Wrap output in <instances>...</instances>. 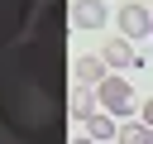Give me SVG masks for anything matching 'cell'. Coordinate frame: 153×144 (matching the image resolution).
<instances>
[{"instance_id": "cell-1", "label": "cell", "mask_w": 153, "mask_h": 144, "mask_svg": "<svg viewBox=\"0 0 153 144\" xmlns=\"http://www.w3.org/2000/svg\"><path fill=\"white\" fill-rule=\"evenodd\" d=\"M72 5L48 0L38 34L0 58V125L24 144H57L67 125V77H62V29Z\"/></svg>"}, {"instance_id": "cell-2", "label": "cell", "mask_w": 153, "mask_h": 144, "mask_svg": "<svg viewBox=\"0 0 153 144\" xmlns=\"http://www.w3.org/2000/svg\"><path fill=\"white\" fill-rule=\"evenodd\" d=\"M115 34L120 38H143V34H153V10L148 5H139V0H124L120 10H115Z\"/></svg>"}, {"instance_id": "cell-3", "label": "cell", "mask_w": 153, "mask_h": 144, "mask_svg": "<svg viewBox=\"0 0 153 144\" xmlns=\"http://www.w3.org/2000/svg\"><path fill=\"white\" fill-rule=\"evenodd\" d=\"M96 101H100V110H105V115H129V110H134V86H129L124 77H115V72H110V77L96 86Z\"/></svg>"}, {"instance_id": "cell-4", "label": "cell", "mask_w": 153, "mask_h": 144, "mask_svg": "<svg viewBox=\"0 0 153 144\" xmlns=\"http://www.w3.org/2000/svg\"><path fill=\"white\" fill-rule=\"evenodd\" d=\"M33 5H38V0H0V48L19 38V29L29 24Z\"/></svg>"}, {"instance_id": "cell-5", "label": "cell", "mask_w": 153, "mask_h": 144, "mask_svg": "<svg viewBox=\"0 0 153 144\" xmlns=\"http://www.w3.org/2000/svg\"><path fill=\"white\" fill-rule=\"evenodd\" d=\"M100 58H105V67H110V72H124V67H139V62H143V58L134 53V43H129V38H120V34H110V38L100 43Z\"/></svg>"}, {"instance_id": "cell-6", "label": "cell", "mask_w": 153, "mask_h": 144, "mask_svg": "<svg viewBox=\"0 0 153 144\" xmlns=\"http://www.w3.org/2000/svg\"><path fill=\"white\" fill-rule=\"evenodd\" d=\"M105 19H110L105 0H72V24L76 29H100Z\"/></svg>"}, {"instance_id": "cell-7", "label": "cell", "mask_w": 153, "mask_h": 144, "mask_svg": "<svg viewBox=\"0 0 153 144\" xmlns=\"http://www.w3.org/2000/svg\"><path fill=\"white\" fill-rule=\"evenodd\" d=\"M105 77H110V67H105L100 53H76V82L81 86H100Z\"/></svg>"}, {"instance_id": "cell-8", "label": "cell", "mask_w": 153, "mask_h": 144, "mask_svg": "<svg viewBox=\"0 0 153 144\" xmlns=\"http://www.w3.org/2000/svg\"><path fill=\"white\" fill-rule=\"evenodd\" d=\"M76 130L96 144V139H115L120 130H115V115H105V110H96V115H86V120H76Z\"/></svg>"}, {"instance_id": "cell-9", "label": "cell", "mask_w": 153, "mask_h": 144, "mask_svg": "<svg viewBox=\"0 0 153 144\" xmlns=\"http://www.w3.org/2000/svg\"><path fill=\"white\" fill-rule=\"evenodd\" d=\"M115 139H120V144H153V130H148L143 120H129V125H120Z\"/></svg>"}, {"instance_id": "cell-10", "label": "cell", "mask_w": 153, "mask_h": 144, "mask_svg": "<svg viewBox=\"0 0 153 144\" xmlns=\"http://www.w3.org/2000/svg\"><path fill=\"white\" fill-rule=\"evenodd\" d=\"M67 110H76V120H86V115H96V110H100V101H96V91H76Z\"/></svg>"}, {"instance_id": "cell-11", "label": "cell", "mask_w": 153, "mask_h": 144, "mask_svg": "<svg viewBox=\"0 0 153 144\" xmlns=\"http://www.w3.org/2000/svg\"><path fill=\"white\" fill-rule=\"evenodd\" d=\"M143 125H148V130H153V96H148V101H143Z\"/></svg>"}]
</instances>
